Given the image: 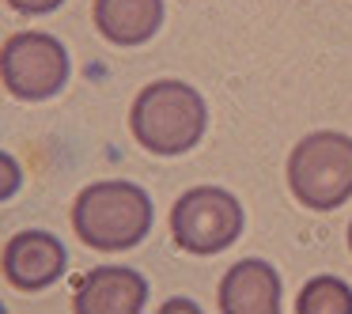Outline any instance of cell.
<instances>
[{
	"label": "cell",
	"mask_w": 352,
	"mask_h": 314,
	"mask_svg": "<svg viewBox=\"0 0 352 314\" xmlns=\"http://www.w3.org/2000/svg\"><path fill=\"white\" fill-rule=\"evenodd\" d=\"M205 99L182 80H155L137 91L129 110V129L137 144L152 155H182L193 152L205 137Z\"/></svg>",
	"instance_id": "1"
},
{
	"label": "cell",
	"mask_w": 352,
	"mask_h": 314,
	"mask_svg": "<svg viewBox=\"0 0 352 314\" xmlns=\"http://www.w3.org/2000/svg\"><path fill=\"white\" fill-rule=\"evenodd\" d=\"M152 227V201L137 182H91L76 193L72 231L91 250H129Z\"/></svg>",
	"instance_id": "2"
},
{
	"label": "cell",
	"mask_w": 352,
	"mask_h": 314,
	"mask_svg": "<svg viewBox=\"0 0 352 314\" xmlns=\"http://www.w3.org/2000/svg\"><path fill=\"white\" fill-rule=\"evenodd\" d=\"M288 190L303 208L329 212L352 197V137L322 129L288 155Z\"/></svg>",
	"instance_id": "3"
},
{
	"label": "cell",
	"mask_w": 352,
	"mask_h": 314,
	"mask_svg": "<svg viewBox=\"0 0 352 314\" xmlns=\"http://www.w3.org/2000/svg\"><path fill=\"white\" fill-rule=\"evenodd\" d=\"M243 235V205L220 186H193L170 208V238L186 254H220Z\"/></svg>",
	"instance_id": "4"
},
{
	"label": "cell",
	"mask_w": 352,
	"mask_h": 314,
	"mask_svg": "<svg viewBox=\"0 0 352 314\" xmlns=\"http://www.w3.org/2000/svg\"><path fill=\"white\" fill-rule=\"evenodd\" d=\"M0 76L8 95L23 102H42L54 99L69 84V49L42 31H23L12 34L0 54Z\"/></svg>",
	"instance_id": "5"
},
{
	"label": "cell",
	"mask_w": 352,
	"mask_h": 314,
	"mask_svg": "<svg viewBox=\"0 0 352 314\" xmlns=\"http://www.w3.org/2000/svg\"><path fill=\"white\" fill-rule=\"evenodd\" d=\"M65 246L50 231H19L4 246V280L16 291H42L65 273Z\"/></svg>",
	"instance_id": "6"
},
{
	"label": "cell",
	"mask_w": 352,
	"mask_h": 314,
	"mask_svg": "<svg viewBox=\"0 0 352 314\" xmlns=\"http://www.w3.org/2000/svg\"><path fill=\"white\" fill-rule=\"evenodd\" d=\"M148 303V284L137 269H91L72 288L76 314H140Z\"/></svg>",
	"instance_id": "7"
},
{
	"label": "cell",
	"mask_w": 352,
	"mask_h": 314,
	"mask_svg": "<svg viewBox=\"0 0 352 314\" xmlns=\"http://www.w3.org/2000/svg\"><path fill=\"white\" fill-rule=\"evenodd\" d=\"M223 314H276L280 311V276L269 261L246 258L223 273L220 280Z\"/></svg>",
	"instance_id": "8"
},
{
	"label": "cell",
	"mask_w": 352,
	"mask_h": 314,
	"mask_svg": "<svg viewBox=\"0 0 352 314\" xmlns=\"http://www.w3.org/2000/svg\"><path fill=\"white\" fill-rule=\"evenodd\" d=\"M95 27L114 46H140L163 27V0H95Z\"/></svg>",
	"instance_id": "9"
},
{
	"label": "cell",
	"mask_w": 352,
	"mask_h": 314,
	"mask_svg": "<svg viewBox=\"0 0 352 314\" xmlns=\"http://www.w3.org/2000/svg\"><path fill=\"white\" fill-rule=\"evenodd\" d=\"M299 314H352V288L337 276H314L296 299Z\"/></svg>",
	"instance_id": "10"
},
{
	"label": "cell",
	"mask_w": 352,
	"mask_h": 314,
	"mask_svg": "<svg viewBox=\"0 0 352 314\" xmlns=\"http://www.w3.org/2000/svg\"><path fill=\"white\" fill-rule=\"evenodd\" d=\"M16 12H23V16H46V12L61 8L65 0H8Z\"/></svg>",
	"instance_id": "11"
},
{
	"label": "cell",
	"mask_w": 352,
	"mask_h": 314,
	"mask_svg": "<svg viewBox=\"0 0 352 314\" xmlns=\"http://www.w3.org/2000/svg\"><path fill=\"white\" fill-rule=\"evenodd\" d=\"M349 250H352V223H349Z\"/></svg>",
	"instance_id": "12"
}]
</instances>
